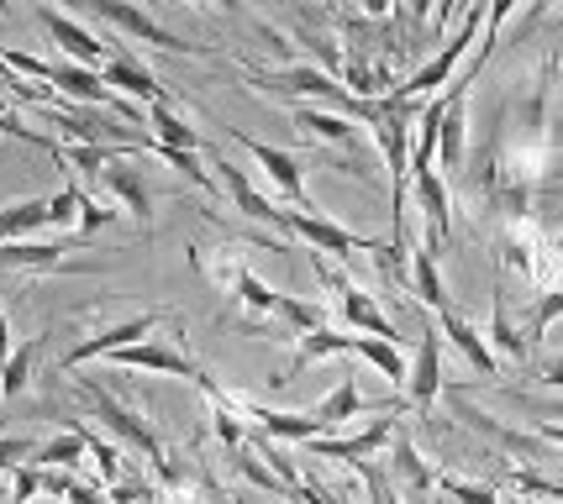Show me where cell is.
I'll return each mask as SVG.
<instances>
[{"instance_id": "9c48e42d", "label": "cell", "mask_w": 563, "mask_h": 504, "mask_svg": "<svg viewBox=\"0 0 563 504\" xmlns=\"http://www.w3.org/2000/svg\"><path fill=\"white\" fill-rule=\"evenodd\" d=\"M37 22L48 26V37L58 43V53H64V64L106 69V58H111V43H106V37H96V32L79 22V16L58 11V5H37Z\"/></svg>"}, {"instance_id": "e575fe53", "label": "cell", "mask_w": 563, "mask_h": 504, "mask_svg": "<svg viewBox=\"0 0 563 504\" xmlns=\"http://www.w3.org/2000/svg\"><path fill=\"white\" fill-rule=\"evenodd\" d=\"M79 200H85V190H79V184H64L58 194H48V226L74 232V226H79Z\"/></svg>"}, {"instance_id": "8992f818", "label": "cell", "mask_w": 563, "mask_h": 504, "mask_svg": "<svg viewBox=\"0 0 563 504\" xmlns=\"http://www.w3.org/2000/svg\"><path fill=\"white\" fill-rule=\"evenodd\" d=\"M227 137H232V143L243 147V153L253 158V164H258L264 173H269V179H274V190L285 194V200H295L300 211H317V205H311V194H306V164L295 158L290 147L258 143V137H247L243 126H227Z\"/></svg>"}, {"instance_id": "6da1fadb", "label": "cell", "mask_w": 563, "mask_h": 504, "mask_svg": "<svg viewBox=\"0 0 563 504\" xmlns=\"http://www.w3.org/2000/svg\"><path fill=\"white\" fill-rule=\"evenodd\" d=\"M485 22H490V11H485V5H468L464 16H459V32H453V37H448V43H442V48L432 53L427 64H421V69H411L406 79H400V85H395V100H417V105H427V100H432L442 85L453 79V69L464 64V53L479 48Z\"/></svg>"}, {"instance_id": "b9f144b4", "label": "cell", "mask_w": 563, "mask_h": 504, "mask_svg": "<svg viewBox=\"0 0 563 504\" xmlns=\"http://www.w3.org/2000/svg\"><path fill=\"white\" fill-rule=\"evenodd\" d=\"M0 504H16V500H11V494H5V500H0Z\"/></svg>"}, {"instance_id": "8fae6325", "label": "cell", "mask_w": 563, "mask_h": 504, "mask_svg": "<svg viewBox=\"0 0 563 504\" xmlns=\"http://www.w3.org/2000/svg\"><path fill=\"white\" fill-rule=\"evenodd\" d=\"M442 394V332L438 321H421V341H417V358H411V373H406V400L417 415L438 405Z\"/></svg>"}, {"instance_id": "2e32d148", "label": "cell", "mask_w": 563, "mask_h": 504, "mask_svg": "<svg viewBox=\"0 0 563 504\" xmlns=\"http://www.w3.org/2000/svg\"><path fill=\"white\" fill-rule=\"evenodd\" d=\"M432 321H438V332L448 336V347H453V352H459V358H464L468 368L479 373V379H495V368H500V358L490 352V341H485V332H479V326H474V321H468L464 311H453V305H448V311H438Z\"/></svg>"}, {"instance_id": "7bdbcfd3", "label": "cell", "mask_w": 563, "mask_h": 504, "mask_svg": "<svg viewBox=\"0 0 563 504\" xmlns=\"http://www.w3.org/2000/svg\"><path fill=\"white\" fill-rule=\"evenodd\" d=\"M559 253H563V242H559Z\"/></svg>"}, {"instance_id": "cb8c5ba5", "label": "cell", "mask_w": 563, "mask_h": 504, "mask_svg": "<svg viewBox=\"0 0 563 504\" xmlns=\"http://www.w3.org/2000/svg\"><path fill=\"white\" fill-rule=\"evenodd\" d=\"M295 126H306V137H317V143L327 147H358V121L338 116V111H321V105H290Z\"/></svg>"}, {"instance_id": "484cf974", "label": "cell", "mask_w": 563, "mask_h": 504, "mask_svg": "<svg viewBox=\"0 0 563 504\" xmlns=\"http://www.w3.org/2000/svg\"><path fill=\"white\" fill-rule=\"evenodd\" d=\"M147 126H153V143L158 147H179V153H200V132L190 121L174 111L169 100H158V105H147Z\"/></svg>"}, {"instance_id": "83f0119b", "label": "cell", "mask_w": 563, "mask_h": 504, "mask_svg": "<svg viewBox=\"0 0 563 504\" xmlns=\"http://www.w3.org/2000/svg\"><path fill=\"white\" fill-rule=\"evenodd\" d=\"M353 358H364L368 368H379V379H390L395 389H406L411 362H406V352H400L395 341H379V336H353Z\"/></svg>"}, {"instance_id": "3957f363", "label": "cell", "mask_w": 563, "mask_h": 504, "mask_svg": "<svg viewBox=\"0 0 563 504\" xmlns=\"http://www.w3.org/2000/svg\"><path fill=\"white\" fill-rule=\"evenodd\" d=\"M90 16H100L106 26H117L122 37H132V43H143V48H158V53H185V58H206V43H190V37H179V32H169V26L158 22L153 11H143V5H132V0H90Z\"/></svg>"}, {"instance_id": "d6a6232c", "label": "cell", "mask_w": 563, "mask_h": 504, "mask_svg": "<svg viewBox=\"0 0 563 504\" xmlns=\"http://www.w3.org/2000/svg\"><path fill=\"white\" fill-rule=\"evenodd\" d=\"M559 315H563V284H553L548 294H538V305H532V315H527V347H538L542 332H548Z\"/></svg>"}, {"instance_id": "1f68e13d", "label": "cell", "mask_w": 563, "mask_h": 504, "mask_svg": "<svg viewBox=\"0 0 563 504\" xmlns=\"http://www.w3.org/2000/svg\"><path fill=\"white\" fill-rule=\"evenodd\" d=\"M132 153H137V147H100V143H64L58 147V158L69 168H79V173H106L111 164H122Z\"/></svg>"}, {"instance_id": "7402d4cb", "label": "cell", "mask_w": 563, "mask_h": 504, "mask_svg": "<svg viewBox=\"0 0 563 504\" xmlns=\"http://www.w3.org/2000/svg\"><path fill=\"white\" fill-rule=\"evenodd\" d=\"M490 352L495 358H506V362H527V332L511 321V305H506V273H495V294H490Z\"/></svg>"}, {"instance_id": "30bf717a", "label": "cell", "mask_w": 563, "mask_h": 504, "mask_svg": "<svg viewBox=\"0 0 563 504\" xmlns=\"http://www.w3.org/2000/svg\"><path fill=\"white\" fill-rule=\"evenodd\" d=\"M395 432H400V405L385 410L379 421H368L358 436H321V441H311V452L327 457V462H353V468H364L374 452H385V447H390Z\"/></svg>"}, {"instance_id": "603a6c76", "label": "cell", "mask_w": 563, "mask_h": 504, "mask_svg": "<svg viewBox=\"0 0 563 504\" xmlns=\"http://www.w3.org/2000/svg\"><path fill=\"white\" fill-rule=\"evenodd\" d=\"M327 326V305H317V300H295V294H279V305H274V315H269V326H264V336H311V332H321Z\"/></svg>"}, {"instance_id": "277c9868", "label": "cell", "mask_w": 563, "mask_h": 504, "mask_svg": "<svg viewBox=\"0 0 563 504\" xmlns=\"http://www.w3.org/2000/svg\"><path fill=\"white\" fill-rule=\"evenodd\" d=\"M106 362H117V368H137V373H164V379H190V384L211 389V400H221L217 379H211V373L185 352V341H179V336H147V341H137V347L111 352Z\"/></svg>"}, {"instance_id": "4316f807", "label": "cell", "mask_w": 563, "mask_h": 504, "mask_svg": "<svg viewBox=\"0 0 563 504\" xmlns=\"http://www.w3.org/2000/svg\"><path fill=\"white\" fill-rule=\"evenodd\" d=\"M48 226V200L32 194V200H16V205H0V247L5 242H32V232Z\"/></svg>"}, {"instance_id": "f35d334b", "label": "cell", "mask_w": 563, "mask_h": 504, "mask_svg": "<svg viewBox=\"0 0 563 504\" xmlns=\"http://www.w3.org/2000/svg\"><path fill=\"white\" fill-rule=\"evenodd\" d=\"M295 504H347V500L332 494V489H321V483H300V500Z\"/></svg>"}, {"instance_id": "f546056e", "label": "cell", "mask_w": 563, "mask_h": 504, "mask_svg": "<svg viewBox=\"0 0 563 504\" xmlns=\"http://www.w3.org/2000/svg\"><path fill=\"white\" fill-rule=\"evenodd\" d=\"M364 410H368V400L358 394V379H338V389H332L327 400H317V405H311V415H317L321 426L332 432V426H343V421L364 415Z\"/></svg>"}, {"instance_id": "ac0fdd59", "label": "cell", "mask_w": 563, "mask_h": 504, "mask_svg": "<svg viewBox=\"0 0 563 504\" xmlns=\"http://www.w3.org/2000/svg\"><path fill=\"white\" fill-rule=\"evenodd\" d=\"M343 352H353V336H343L338 326H321V332H311V336H300V341H295L290 362L274 373L269 384L274 389H290L306 368H317V362H327V358H343Z\"/></svg>"}, {"instance_id": "52a82bcc", "label": "cell", "mask_w": 563, "mask_h": 504, "mask_svg": "<svg viewBox=\"0 0 563 504\" xmlns=\"http://www.w3.org/2000/svg\"><path fill=\"white\" fill-rule=\"evenodd\" d=\"M85 400H90V410H96V421H106V432L117 436V441H126L132 452H143L147 462H153V473H164L169 468V457H164V447H158V436L147 432L143 421L132 415V410L111 394V389H100V384H85Z\"/></svg>"}, {"instance_id": "60d3db41", "label": "cell", "mask_w": 563, "mask_h": 504, "mask_svg": "<svg viewBox=\"0 0 563 504\" xmlns=\"http://www.w3.org/2000/svg\"><path fill=\"white\" fill-rule=\"evenodd\" d=\"M16 347H11V321H5V311H0V362L11 358Z\"/></svg>"}, {"instance_id": "44dd1931", "label": "cell", "mask_w": 563, "mask_h": 504, "mask_svg": "<svg viewBox=\"0 0 563 504\" xmlns=\"http://www.w3.org/2000/svg\"><path fill=\"white\" fill-rule=\"evenodd\" d=\"M390 479L411 494L417 504H427L432 500V489H438V473L421 462V452H417V441L406 432H395V441H390Z\"/></svg>"}, {"instance_id": "ffe728a7", "label": "cell", "mask_w": 563, "mask_h": 504, "mask_svg": "<svg viewBox=\"0 0 563 504\" xmlns=\"http://www.w3.org/2000/svg\"><path fill=\"white\" fill-rule=\"evenodd\" d=\"M100 79H106V90H111V96L122 90L126 100H143V105L169 100V96H164V85H158V79H153L137 58H132V53H111V58H106V69H100Z\"/></svg>"}, {"instance_id": "9a60e30c", "label": "cell", "mask_w": 563, "mask_h": 504, "mask_svg": "<svg viewBox=\"0 0 563 504\" xmlns=\"http://www.w3.org/2000/svg\"><path fill=\"white\" fill-rule=\"evenodd\" d=\"M48 85L58 90V96L69 100V105H111V111H122V116H137L132 111V100H117L111 90H106V79H100V69H85V64H53Z\"/></svg>"}, {"instance_id": "ba28073f", "label": "cell", "mask_w": 563, "mask_h": 504, "mask_svg": "<svg viewBox=\"0 0 563 504\" xmlns=\"http://www.w3.org/2000/svg\"><path fill=\"white\" fill-rule=\"evenodd\" d=\"M74 242H5L0 247V273L26 268V273H106L100 258H69Z\"/></svg>"}, {"instance_id": "8d00e7d4", "label": "cell", "mask_w": 563, "mask_h": 504, "mask_svg": "<svg viewBox=\"0 0 563 504\" xmlns=\"http://www.w3.org/2000/svg\"><path fill=\"white\" fill-rule=\"evenodd\" d=\"M37 457V441L32 436H0V473H16Z\"/></svg>"}, {"instance_id": "d6986e66", "label": "cell", "mask_w": 563, "mask_h": 504, "mask_svg": "<svg viewBox=\"0 0 563 504\" xmlns=\"http://www.w3.org/2000/svg\"><path fill=\"white\" fill-rule=\"evenodd\" d=\"M100 184L122 200L126 216L137 221L143 232L153 226V190H147V168H137V164H126V158H122V164H111L106 173H100Z\"/></svg>"}, {"instance_id": "d590c367", "label": "cell", "mask_w": 563, "mask_h": 504, "mask_svg": "<svg viewBox=\"0 0 563 504\" xmlns=\"http://www.w3.org/2000/svg\"><path fill=\"white\" fill-rule=\"evenodd\" d=\"M111 221H117V211H111L106 200H96V194H85V200H79V226H74V242L96 237L100 226H111Z\"/></svg>"}, {"instance_id": "4dcf8cb0", "label": "cell", "mask_w": 563, "mask_h": 504, "mask_svg": "<svg viewBox=\"0 0 563 504\" xmlns=\"http://www.w3.org/2000/svg\"><path fill=\"white\" fill-rule=\"evenodd\" d=\"M90 452V441L85 432H58L53 441H37V457H32V468H58V473H74L79 462Z\"/></svg>"}, {"instance_id": "7a4b0ae2", "label": "cell", "mask_w": 563, "mask_h": 504, "mask_svg": "<svg viewBox=\"0 0 563 504\" xmlns=\"http://www.w3.org/2000/svg\"><path fill=\"white\" fill-rule=\"evenodd\" d=\"M311 268H317V279L327 289H332V300H338V315H343V326L347 332H358V336H379V341H395L400 347V332H395V321L385 311H379V300L368 294L364 284H353L343 268H332L321 253H311Z\"/></svg>"}, {"instance_id": "7c38bea8", "label": "cell", "mask_w": 563, "mask_h": 504, "mask_svg": "<svg viewBox=\"0 0 563 504\" xmlns=\"http://www.w3.org/2000/svg\"><path fill=\"white\" fill-rule=\"evenodd\" d=\"M158 326H164V315L158 311L126 315L122 326H111V332H100V336H85L69 358H64V373H74V368H85V362H96V358H111V352H122V347H137V341H147Z\"/></svg>"}, {"instance_id": "5bb4252c", "label": "cell", "mask_w": 563, "mask_h": 504, "mask_svg": "<svg viewBox=\"0 0 563 504\" xmlns=\"http://www.w3.org/2000/svg\"><path fill=\"white\" fill-rule=\"evenodd\" d=\"M411 194H417L421 205V221H427V247L432 253H442L448 242H453V200H448V179H442L438 168H421V173H411Z\"/></svg>"}, {"instance_id": "d4e9b609", "label": "cell", "mask_w": 563, "mask_h": 504, "mask_svg": "<svg viewBox=\"0 0 563 504\" xmlns=\"http://www.w3.org/2000/svg\"><path fill=\"white\" fill-rule=\"evenodd\" d=\"M411 294H417L421 311H448V289H442V273H438V253L427 247V242H417L411 247Z\"/></svg>"}, {"instance_id": "5b68a950", "label": "cell", "mask_w": 563, "mask_h": 504, "mask_svg": "<svg viewBox=\"0 0 563 504\" xmlns=\"http://www.w3.org/2000/svg\"><path fill=\"white\" fill-rule=\"evenodd\" d=\"M279 232H290V237H300L311 253H338V258H353V253H379L385 242L379 237H358V232H347V226H338L332 216H321V211H285V221H279Z\"/></svg>"}, {"instance_id": "f1b7e54d", "label": "cell", "mask_w": 563, "mask_h": 504, "mask_svg": "<svg viewBox=\"0 0 563 504\" xmlns=\"http://www.w3.org/2000/svg\"><path fill=\"white\" fill-rule=\"evenodd\" d=\"M43 341H48V336H26L22 347L0 362V400H16V394H26V384H32V368H37V358H43Z\"/></svg>"}, {"instance_id": "ab89813d", "label": "cell", "mask_w": 563, "mask_h": 504, "mask_svg": "<svg viewBox=\"0 0 563 504\" xmlns=\"http://www.w3.org/2000/svg\"><path fill=\"white\" fill-rule=\"evenodd\" d=\"M538 384H548V389H563V358H548L538 368Z\"/></svg>"}, {"instance_id": "836d02e7", "label": "cell", "mask_w": 563, "mask_h": 504, "mask_svg": "<svg viewBox=\"0 0 563 504\" xmlns=\"http://www.w3.org/2000/svg\"><path fill=\"white\" fill-rule=\"evenodd\" d=\"M438 489L448 494L453 504H500V494H495L490 483H474V479H453V473H442Z\"/></svg>"}, {"instance_id": "74e56055", "label": "cell", "mask_w": 563, "mask_h": 504, "mask_svg": "<svg viewBox=\"0 0 563 504\" xmlns=\"http://www.w3.org/2000/svg\"><path fill=\"white\" fill-rule=\"evenodd\" d=\"M0 137H16V143H32V147H43V153H53V158H58V143H48L43 132H32V126H26L22 116H11L5 105H0Z\"/></svg>"}, {"instance_id": "4fadbf2b", "label": "cell", "mask_w": 563, "mask_h": 504, "mask_svg": "<svg viewBox=\"0 0 563 504\" xmlns=\"http://www.w3.org/2000/svg\"><path fill=\"white\" fill-rule=\"evenodd\" d=\"M448 111H442V132H438V168L464 179L468 168V79L448 85Z\"/></svg>"}, {"instance_id": "e0dca14e", "label": "cell", "mask_w": 563, "mask_h": 504, "mask_svg": "<svg viewBox=\"0 0 563 504\" xmlns=\"http://www.w3.org/2000/svg\"><path fill=\"white\" fill-rule=\"evenodd\" d=\"M211 168H217V179H221V190H227V200H232V205H238L247 221H258V226H279V221H285V211L274 205L269 194L253 190V179H247V173L232 164V158L211 153Z\"/></svg>"}]
</instances>
